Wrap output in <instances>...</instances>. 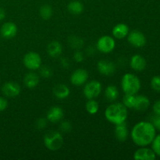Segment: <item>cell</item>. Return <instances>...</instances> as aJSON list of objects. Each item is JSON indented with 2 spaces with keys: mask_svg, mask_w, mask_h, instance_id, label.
<instances>
[{
  "mask_svg": "<svg viewBox=\"0 0 160 160\" xmlns=\"http://www.w3.org/2000/svg\"><path fill=\"white\" fill-rule=\"evenodd\" d=\"M156 135V129L151 122L141 121L136 123L131 132V139L135 145L145 147L152 144Z\"/></svg>",
  "mask_w": 160,
  "mask_h": 160,
  "instance_id": "1",
  "label": "cell"
},
{
  "mask_svg": "<svg viewBox=\"0 0 160 160\" xmlns=\"http://www.w3.org/2000/svg\"><path fill=\"white\" fill-rule=\"evenodd\" d=\"M128 108L120 102H115L106 108L105 117L109 123L114 125L120 124L126 121L128 118Z\"/></svg>",
  "mask_w": 160,
  "mask_h": 160,
  "instance_id": "2",
  "label": "cell"
},
{
  "mask_svg": "<svg viewBox=\"0 0 160 160\" xmlns=\"http://www.w3.org/2000/svg\"><path fill=\"white\" fill-rule=\"evenodd\" d=\"M121 88L125 94L136 95L141 89V81L133 73H125L121 80Z\"/></svg>",
  "mask_w": 160,
  "mask_h": 160,
  "instance_id": "3",
  "label": "cell"
},
{
  "mask_svg": "<svg viewBox=\"0 0 160 160\" xmlns=\"http://www.w3.org/2000/svg\"><path fill=\"white\" fill-rule=\"evenodd\" d=\"M44 144L50 151H57L63 145V138L59 131H48L44 137Z\"/></svg>",
  "mask_w": 160,
  "mask_h": 160,
  "instance_id": "4",
  "label": "cell"
},
{
  "mask_svg": "<svg viewBox=\"0 0 160 160\" xmlns=\"http://www.w3.org/2000/svg\"><path fill=\"white\" fill-rule=\"evenodd\" d=\"M23 65L30 70H38L42 64V57L35 52H30L24 56L23 59Z\"/></svg>",
  "mask_w": 160,
  "mask_h": 160,
  "instance_id": "5",
  "label": "cell"
},
{
  "mask_svg": "<svg viewBox=\"0 0 160 160\" xmlns=\"http://www.w3.org/2000/svg\"><path fill=\"white\" fill-rule=\"evenodd\" d=\"M102 90V86L101 83L94 80L89 81L87 84L85 83V85L83 89V93L88 99H94L101 94Z\"/></svg>",
  "mask_w": 160,
  "mask_h": 160,
  "instance_id": "6",
  "label": "cell"
},
{
  "mask_svg": "<svg viewBox=\"0 0 160 160\" xmlns=\"http://www.w3.org/2000/svg\"><path fill=\"white\" fill-rule=\"evenodd\" d=\"M116 47V42L111 36H102L98 40L96 44V48L101 52L108 54L112 52Z\"/></svg>",
  "mask_w": 160,
  "mask_h": 160,
  "instance_id": "7",
  "label": "cell"
},
{
  "mask_svg": "<svg viewBox=\"0 0 160 160\" xmlns=\"http://www.w3.org/2000/svg\"><path fill=\"white\" fill-rule=\"evenodd\" d=\"M128 37V41L132 46L136 48H142L145 46L146 44V38L145 34L140 31L134 30V31H130Z\"/></svg>",
  "mask_w": 160,
  "mask_h": 160,
  "instance_id": "8",
  "label": "cell"
},
{
  "mask_svg": "<svg viewBox=\"0 0 160 160\" xmlns=\"http://www.w3.org/2000/svg\"><path fill=\"white\" fill-rule=\"evenodd\" d=\"M88 79V73L84 69H78L74 70L70 76V82L77 87L85 84Z\"/></svg>",
  "mask_w": 160,
  "mask_h": 160,
  "instance_id": "9",
  "label": "cell"
},
{
  "mask_svg": "<svg viewBox=\"0 0 160 160\" xmlns=\"http://www.w3.org/2000/svg\"><path fill=\"white\" fill-rule=\"evenodd\" d=\"M20 86L17 83L13 81H9L3 84L2 88V92L3 95L8 98H15L18 96L20 93Z\"/></svg>",
  "mask_w": 160,
  "mask_h": 160,
  "instance_id": "10",
  "label": "cell"
},
{
  "mask_svg": "<svg viewBox=\"0 0 160 160\" xmlns=\"http://www.w3.org/2000/svg\"><path fill=\"white\" fill-rule=\"evenodd\" d=\"M97 68L98 72L104 76L112 75L117 70V67L113 62L105 59H102L97 63Z\"/></svg>",
  "mask_w": 160,
  "mask_h": 160,
  "instance_id": "11",
  "label": "cell"
},
{
  "mask_svg": "<svg viewBox=\"0 0 160 160\" xmlns=\"http://www.w3.org/2000/svg\"><path fill=\"white\" fill-rule=\"evenodd\" d=\"M134 159L136 160H155L156 159V155L152 148L142 147L136 150L134 154Z\"/></svg>",
  "mask_w": 160,
  "mask_h": 160,
  "instance_id": "12",
  "label": "cell"
},
{
  "mask_svg": "<svg viewBox=\"0 0 160 160\" xmlns=\"http://www.w3.org/2000/svg\"><path fill=\"white\" fill-rule=\"evenodd\" d=\"M17 26L12 22H6L2 26L0 32L2 37L6 39H10L15 37L17 34Z\"/></svg>",
  "mask_w": 160,
  "mask_h": 160,
  "instance_id": "13",
  "label": "cell"
},
{
  "mask_svg": "<svg viewBox=\"0 0 160 160\" xmlns=\"http://www.w3.org/2000/svg\"><path fill=\"white\" fill-rule=\"evenodd\" d=\"M63 116L64 112L62 108L59 106H52L47 112L46 119L48 121L55 123L61 121V120L63 118Z\"/></svg>",
  "mask_w": 160,
  "mask_h": 160,
  "instance_id": "14",
  "label": "cell"
},
{
  "mask_svg": "<svg viewBox=\"0 0 160 160\" xmlns=\"http://www.w3.org/2000/svg\"><path fill=\"white\" fill-rule=\"evenodd\" d=\"M146 60L142 56L138 54L134 55L130 61L131 67L135 71H142L146 67Z\"/></svg>",
  "mask_w": 160,
  "mask_h": 160,
  "instance_id": "15",
  "label": "cell"
},
{
  "mask_svg": "<svg viewBox=\"0 0 160 160\" xmlns=\"http://www.w3.org/2000/svg\"><path fill=\"white\" fill-rule=\"evenodd\" d=\"M115 136L118 141L121 142H124L127 141L129 136V131H128V125L125 122L116 125L115 128Z\"/></svg>",
  "mask_w": 160,
  "mask_h": 160,
  "instance_id": "16",
  "label": "cell"
},
{
  "mask_svg": "<svg viewBox=\"0 0 160 160\" xmlns=\"http://www.w3.org/2000/svg\"><path fill=\"white\" fill-rule=\"evenodd\" d=\"M150 106V101L148 98L145 95H139L135 96V102H134V109L139 112H143L147 110Z\"/></svg>",
  "mask_w": 160,
  "mask_h": 160,
  "instance_id": "17",
  "label": "cell"
},
{
  "mask_svg": "<svg viewBox=\"0 0 160 160\" xmlns=\"http://www.w3.org/2000/svg\"><path fill=\"white\" fill-rule=\"evenodd\" d=\"M130 32L129 27L123 23H118L112 28V35L117 39H123L128 35Z\"/></svg>",
  "mask_w": 160,
  "mask_h": 160,
  "instance_id": "18",
  "label": "cell"
},
{
  "mask_svg": "<svg viewBox=\"0 0 160 160\" xmlns=\"http://www.w3.org/2000/svg\"><path fill=\"white\" fill-rule=\"evenodd\" d=\"M53 94L58 99L62 100L68 98L70 94V90L66 84H59L53 88Z\"/></svg>",
  "mask_w": 160,
  "mask_h": 160,
  "instance_id": "19",
  "label": "cell"
},
{
  "mask_svg": "<svg viewBox=\"0 0 160 160\" xmlns=\"http://www.w3.org/2000/svg\"><path fill=\"white\" fill-rule=\"evenodd\" d=\"M48 54L52 58H57L61 55L62 52V45L57 41H52L50 42L47 47Z\"/></svg>",
  "mask_w": 160,
  "mask_h": 160,
  "instance_id": "20",
  "label": "cell"
},
{
  "mask_svg": "<svg viewBox=\"0 0 160 160\" xmlns=\"http://www.w3.org/2000/svg\"><path fill=\"white\" fill-rule=\"evenodd\" d=\"M39 76L34 72H30L25 75L23 78V83L28 88H34L39 83Z\"/></svg>",
  "mask_w": 160,
  "mask_h": 160,
  "instance_id": "21",
  "label": "cell"
},
{
  "mask_svg": "<svg viewBox=\"0 0 160 160\" xmlns=\"http://www.w3.org/2000/svg\"><path fill=\"white\" fill-rule=\"evenodd\" d=\"M84 5L80 1H72L67 6L69 12L73 15H79L84 11Z\"/></svg>",
  "mask_w": 160,
  "mask_h": 160,
  "instance_id": "22",
  "label": "cell"
},
{
  "mask_svg": "<svg viewBox=\"0 0 160 160\" xmlns=\"http://www.w3.org/2000/svg\"><path fill=\"white\" fill-rule=\"evenodd\" d=\"M105 96L106 99L109 102H114L117 99L119 96L118 88L115 85H109L105 91Z\"/></svg>",
  "mask_w": 160,
  "mask_h": 160,
  "instance_id": "23",
  "label": "cell"
},
{
  "mask_svg": "<svg viewBox=\"0 0 160 160\" xmlns=\"http://www.w3.org/2000/svg\"><path fill=\"white\" fill-rule=\"evenodd\" d=\"M69 45L73 49H81L84 46V41L82 38L79 37H77L75 35L70 36L68 38Z\"/></svg>",
  "mask_w": 160,
  "mask_h": 160,
  "instance_id": "24",
  "label": "cell"
},
{
  "mask_svg": "<svg viewBox=\"0 0 160 160\" xmlns=\"http://www.w3.org/2000/svg\"><path fill=\"white\" fill-rule=\"evenodd\" d=\"M39 15L43 20H49L52 16V8L48 4L43 5L39 9Z\"/></svg>",
  "mask_w": 160,
  "mask_h": 160,
  "instance_id": "25",
  "label": "cell"
},
{
  "mask_svg": "<svg viewBox=\"0 0 160 160\" xmlns=\"http://www.w3.org/2000/svg\"><path fill=\"white\" fill-rule=\"evenodd\" d=\"M86 110L91 115H95L98 112L99 106H98V102L95 101V99H88V102L86 103Z\"/></svg>",
  "mask_w": 160,
  "mask_h": 160,
  "instance_id": "26",
  "label": "cell"
},
{
  "mask_svg": "<svg viewBox=\"0 0 160 160\" xmlns=\"http://www.w3.org/2000/svg\"><path fill=\"white\" fill-rule=\"evenodd\" d=\"M135 95H130V94H125L124 97L123 98V104L129 109H134V102H135Z\"/></svg>",
  "mask_w": 160,
  "mask_h": 160,
  "instance_id": "27",
  "label": "cell"
},
{
  "mask_svg": "<svg viewBox=\"0 0 160 160\" xmlns=\"http://www.w3.org/2000/svg\"><path fill=\"white\" fill-rule=\"evenodd\" d=\"M39 73L44 78H50L52 76V70L48 66H41L39 68Z\"/></svg>",
  "mask_w": 160,
  "mask_h": 160,
  "instance_id": "28",
  "label": "cell"
},
{
  "mask_svg": "<svg viewBox=\"0 0 160 160\" xmlns=\"http://www.w3.org/2000/svg\"><path fill=\"white\" fill-rule=\"evenodd\" d=\"M152 148L156 156H160V134L156 135L152 142Z\"/></svg>",
  "mask_w": 160,
  "mask_h": 160,
  "instance_id": "29",
  "label": "cell"
},
{
  "mask_svg": "<svg viewBox=\"0 0 160 160\" xmlns=\"http://www.w3.org/2000/svg\"><path fill=\"white\" fill-rule=\"evenodd\" d=\"M151 87L156 92H160V76H155L152 78Z\"/></svg>",
  "mask_w": 160,
  "mask_h": 160,
  "instance_id": "30",
  "label": "cell"
},
{
  "mask_svg": "<svg viewBox=\"0 0 160 160\" xmlns=\"http://www.w3.org/2000/svg\"><path fill=\"white\" fill-rule=\"evenodd\" d=\"M59 128H60V130L62 132H70L72 129V124L69 121H62L60 123Z\"/></svg>",
  "mask_w": 160,
  "mask_h": 160,
  "instance_id": "31",
  "label": "cell"
},
{
  "mask_svg": "<svg viewBox=\"0 0 160 160\" xmlns=\"http://www.w3.org/2000/svg\"><path fill=\"white\" fill-rule=\"evenodd\" d=\"M151 123H152L156 130L160 131V116L155 114V116H153L151 118Z\"/></svg>",
  "mask_w": 160,
  "mask_h": 160,
  "instance_id": "32",
  "label": "cell"
},
{
  "mask_svg": "<svg viewBox=\"0 0 160 160\" xmlns=\"http://www.w3.org/2000/svg\"><path fill=\"white\" fill-rule=\"evenodd\" d=\"M47 126V120L45 118H40L36 122V127L38 130H42L46 128Z\"/></svg>",
  "mask_w": 160,
  "mask_h": 160,
  "instance_id": "33",
  "label": "cell"
},
{
  "mask_svg": "<svg viewBox=\"0 0 160 160\" xmlns=\"http://www.w3.org/2000/svg\"><path fill=\"white\" fill-rule=\"evenodd\" d=\"M84 54H83V52H80L79 50L77 51L76 52L74 53V55H73V59H74V60L78 62H82V61L84 60Z\"/></svg>",
  "mask_w": 160,
  "mask_h": 160,
  "instance_id": "34",
  "label": "cell"
},
{
  "mask_svg": "<svg viewBox=\"0 0 160 160\" xmlns=\"http://www.w3.org/2000/svg\"><path fill=\"white\" fill-rule=\"evenodd\" d=\"M8 106V102L3 97H0V112L6 110Z\"/></svg>",
  "mask_w": 160,
  "mask_h": 160,
  "instance_id": "35",
  "label": "cell"
},
{
  "mask_svg": "<svg viewBox=\"0 0 160 160\" xmlns=\"http://www.w3.org/2000/svg\"><path fill=\"white\" fill-rule=\"evenodd\" d=\"M153 111L156 115L160 116V100L156 101L153 105Z\"/></svg>",
  "mask_w": 160,
  "mask_h": 160,
  "instance_id": "36",
  "label": "cell"
},
{
  "mask_svg": "<svg viewBox=\"0 0 160 160\" xmlns=\"http://www.w3.org/2000/svg\"><path fill=\"white\" fill-rule=\"evenodd\" d=\"M60 63L63 68H69L70 66V61H69V59H67V58H62L60 61Z\"/></svg>",
  "mask_w": 160,
  "mask_h": 160,
  "instance_id": "37",
  "label": "cell"
},
{
  "mask_svg": "<svg viewBox=\"0 0 160 160\" xmlns=\"http://www.w3.org/2000/svg\"><path fill=\"white\" fill-rule=\"evenodd\" d=\"M5 17H6V12H5V10L2 8L0 7V21L4 20Z\"/></svg>",
  "mask_w": 160,
  "mask_h": 160,
  "instance_id": "38",
  "label": "cell"
},
{
  "mask_svg": "<svg viewBox=\"0 0 160 160\" xmlns=\"http://www.w3.org/2000/svg\"><path fill=\"white\" fill-rule=\"evenodd\" d=\"M87 52L88 55H93L95 53V49L93 48V47H89L87 49Z\"/></svg>",
  "mask_w": 160,
  "mask_h": 160,
  "instance_id": "39",
  "label": "cell"
}]
</instances>
